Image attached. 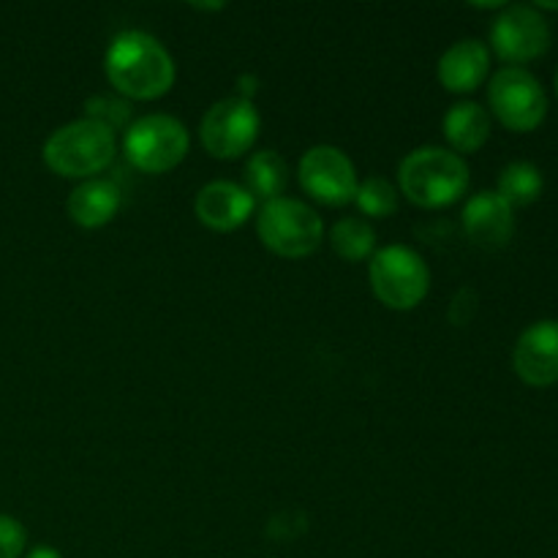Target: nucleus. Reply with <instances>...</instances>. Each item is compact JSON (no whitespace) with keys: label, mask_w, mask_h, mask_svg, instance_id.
<instances>
[{"label":"nucleus","mask_w":558,"mask_h":558,"mask_svg":"<svg viewBox=\"0 0 558 558\" xmlns=\"http://www.w3.org/2000/svg\"><path fill=\"white\" fill-rule=\"evenodd\" d=\"M104 74L125 101H156L174 85V60L156 36L145 31H123L104 54Z\"/></svg>","instance_id":"f257e3e1"},{"label":"nucleus","mask_w":558,"mask_h":558,"mask_svg":"<svg viewBox=\"0 0 558 558\" xmlns=\"http://www.w3.org/2000/svg\"><path fill=\"white\" fill-rule=\"evenodd\" d=\"M469 163L450 147H417L398 167V191L425 210L456 205L469 191Z\"/></svg>","instance_id":"f03ea898"},{"label":"nucleus","mask_w":558,"mask_h":558,"mask_svg":"<svg viewBox=\"0 0 558 558\" xmlns=\"http://www.w3.org/2000/svg\"><path fill=\"white\" fill-rule=\"evenodd\" d=\"M118 153V134L96 120L80 118L60 125L44 142V163L69 180H90L112 163Z\"/></svg>","instance_id":"7ed1b4c3"},{"label":"nucleus","mask_w":558,"mask_h":558,"mask_svg":"<svg viewBox=\"0 0 558 558\" xmlns=\"http://www.w3.org/2000/svg\"><path fill=\"white\" fill-rule=\"evenodd\" d=\"M256 234L262 245L281 259H305L325 240V221L305 202L278 196L259 207Z\"/></svg>","instance_id":"20e7f679"},{"label":"nucleus","mask_w":558,"mask_h":558,"mask_svg":"<svg viewBox=\"0 0 558 558\" xmlns=\"http://www.w3.org/2000/svg\"><path fill=\"white\" fill-rule=\"evenodd\" d=\"M371 289L376 300L392 311H412L428 298L430 270L409 245H387L371 256Z\"/></svg>","instance_id":"39448f33"},{"label":"nucleus","mask_w":558,"mask_h":558,"mask_svg":"<svg viewBox=\"0 0 558 558\" xmlns=\"http://www.w3.org/2000/svg\"><path fill=\"white\" fill-rule=\"evenodd\" d=\"M189 129L172 114H145L125 129L123 153L145 174L172 172L189 156Z\"/></svg>","instance_id":"423d86ee"},{"label":"nucleus","mask_w":558,"mask_h":558,"mask_svg":"<svg viewBox=\"0 0 558 558\" xmlns=\"http://www.w3.org/2000/svg\"><path fill=\"white\" fill-rule=\"evenodd\" d=\"M488 107L505 129L526 134L543 125L548 114V96L532 71L521 65H505L490 76Z\"/></svg>","instance_id":"0eeeda50"},{"label":"nucleus","mask_w":558,"mask_h":558,"mask_svg":"<svg viewBox=\"0 0 558 558\" xmlns=\"http://www.w3.org/2000/svg\"><path fill=\"white\" fill-rule=\"evenodd\" d=\"M262 118L256 112L254 101H245L240 96L221 98L205 112L199 123L202 147L213 158L232 161V158L245 156L256 145Z\"/></svg>","instance_id":"6e6552de"},{"label":"nucleus","mask_w":558,"mask_h":558,"mask_svg":"<svg viewBox=\"0 0 558 558\" xmlns=\"http://www.w3.org/2000/svg\"><path fill=\"white\" fill-rule=\"evenodd\" d=\"M298 180L311 199L327 207H343L357 194V169L352 158L332 145H316L303 153Z\"/></svg>","instance_id":"1a4fd4ad"},{"label":"nucleus","mask_w":558,"mask_h":558,"mask_svg":"<svg viewBox=\"0 0 558 558\" xmlns=\"http://www.w3.org/2000/svg\"><path fill=\"white\" fill-rule=\"evenodd\" d=\"M490 47L505 63L537 60L550 47V27L534 5H505L490 25Z\"/></svg>","instance_id":"9d476101"},{"label":"nucleus","mask_w":558,"mask_h":558,"mask_svg":"<svg viewBox=\"0 0 558 558\" xmlns=\"http://www.w3.org/2000/svg\"><path fill=\"white\" fill-rule=\"evenodd\" d=\"M512 368L526 385L550 387L558 381V322L529 325L512 349Z\"/></svg>","instance_id":"9b49d317"},{"label":"nucleus","mask_w":558,"mask_h":558,"mask_svg":"<svg viewBox=\"0 0 558 558\" xmlns=\"http://www.w3.org/2000/svg\"><path fill=\"white\" fill-rule=\"evenodd\" d=\"M256 210V199L232 180H213L202 185L194 199V213L202 227L213 232H234L243 227Z\"/></svg>","instance_id":"f8f14e48"},{"label":"nucleus","mask_w":558,"mask_h":558,"mask_svg":"<svg viewBox=\"0 0 558 558\" xmlns=\"http://www.w3.org/2000/svg\"><path fill=\"white\" fill-rule=\"evenodd\" d=\"M463 232L480 248H505L515 232V210L496 191H480L463 205Z\"/></svg>","instance_id":"ddd939ff"},{"label":"nucleus","mask_w":558,"mask_h":558,"mask_svg":"<svg viewBox=\"0 0 558 558\" xmlns=\"http://www.w3.org/2000/svg\"><path fill=\"white\" fill-rule=\"evenodd\" d=\"M490 71V49L477 38H463L452 44L439 58L436 74L445 90L474 93L485 82Z\"/></svg>","instance_id":"4468645a"},{"label":"nucleus","mask_w":558,"mask_h":558,"mask_svg":"<svg viewBox=\"0 0 558 558\" xmlns=\"http://www.w3.org/2000/svg\"><path fill=\"white\" fill-rule=\"evenodd\" d=\"M120 205H123V191L104 178L82 180L74 191L69 194L65 210L69 218L82 229H101L118 216Z\"/></svg>","instance_id":"2eb2a0df"},{"label":"nucleus","mask_w":558,"mask_h":558,"mask_svg":"<svg viewBox=\"0 0 558 558\" xmlns=\"http://www.w3.org/2000/svg\"><path fill=\"white\" fill-rule=\"evenodd\" d=\"M441 131L452 153H477L490 136V112L477 101H461L447 109Z\"/></svg>","instance_id":"dca6fc26"},{"label":"nucleus","mask_w":558,"mask_h":558,"mask_svg":"<svg viewBox=\"0 0 558 558\" xmlns=\"http://www.w3.org/2000/svg\"><path fill=\"white\" fill-rule=\"evenodd\" d=\"M289 183L287 161L276 150H259L245 161V185L243 189L254 196L256 202H272L283 196Z\"/></svg>","instance_id":"f3484780"},{"label":"nucleus","mask_w":558,"mask_h":558,"mask_svg":"<svg viewBox=\"0 0 558 558\" xmlns=\"http://www.w3.org/2000/svg\"><path fill=\"white\" fill-rule=\"evenodd\" d=\"M543 189H545L543 172H539L534 163L512 161L501 169L496 194H499L501 199L515 210V207L534 205V202L539 199V194H543Z\"/></svg>","instance_id":"a211bd4d"},{"label":"nucleus","mask_w":558,"mask_h":558,"mask_svg":"<svg viewBox=\"0 0 558 558\" xmlns=\"http://www.w3.org/2000/svg\"><path fill=\"white\" fill-rule=\"evenodd\" d=\"M330 245L341 259L365 262L376 254V232L365 218L347 216L332 227Z\"/></svg>","instance_id":"6ab92c4d"},{"label":"nucleus","mask_w":558,"mask_h":558,"mask_svg":"<svg viewBox=\"0 0 558 558\" xmlns=\"http://www.w3.org/2000/svg\"><path fill=\"white\" fill-rule=\"evenodd\" d=\"M398 199H401V191L390 183V180L379 178H365L357 185V194H354V205L360 207V213L368 218H387L398 210Z\"/></svg>","instance_id":"aec40b11"},{"label":"nucleus","mask_w":558,"mask_h":558,"mask_svg":"<svg viewBox=\"0 0 558 558\" xmlns=\"http://www.w3.org/2000/svg\"><path fill=\"white\" fill-rule=\"evenodd\" d=\"M85 118L96 120V123L107 125L109 131H123L129 129L131 120V104L120 96H104V93H96L85 101Z\"/></svg>","instance_id":"412c9836"},{"label":"nucleus","mask_w":558,"mask_h":558,"mask_svg":"<svg viewBox=\"0 0 558 558\" xmlns=\"http://www.w3.org/2000/svg\"><path fill=\"white\" fill-rule=\"evenodd\" d=\"M27 534L16 518L0 515V558H20L25 554Z\"/></svg>","instance_id":"4be33fe9"},{"label":"nucleus","mask_w":558,"mask_h":558,"mask_svg":"<svg viewBox=\"0 0 558 558\" xmlns=\"http://www.w3.org/2000/svg\"><path fill=\"white\" fill-rule=\"evenodd\" d=\"M27 558H63V556H60V550L49 548V545H38V548H33L31 554H27Z\"/></svg>","instance_id":"5701e85b"},{"label":"nucleus","mask_w":558,"mask_h":558,"mask_svg":"<svg viewBox=\"0 0 558 558\" xmlns=\"http://www.w3.org/2000/svg\"><path fill=\"white\" fill-rule=\"evenodd\" d=\"M556 93H558V71H556Z\"/></svg>","instance_id":"b1692460"}]
</instances>
